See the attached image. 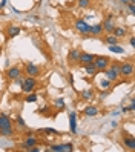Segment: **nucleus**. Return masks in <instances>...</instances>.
Listing matches in <instances>:
<instances>
[{"instance_id":"obj_4","label":"nucleus","mask_w":135,"mask_h":152,"mask_svg":"<svg viewBox=\"0 0 135 152\" xmlns=\"http://www.w3.org/2000/svg\"><path fill=\"white\" fill-rule=\"evenodd\" d=\"M25 74L29 75V77H40L42 74V68L39 65L32 63V61H28V63H25Z\"/></svg>"},{"instance_id":"obj_12","label":"nucleus","mask_w":135,"mask_h":152,"mask_svg":"<svg viewBox=\"0 0 135 152\" xmlns=\"http://www.w3.org/2000/svg\"><path fill=\"white\" fill-rule=\"evenodd\" d=\"M103 32V25L101 23H95V25H91V31H89V37H100Z\"/></svg>"},{"instance_id":"obj_14","label":"nucleus","mask_w":135,"mask_h":152,"mask_svg":"<svg viewBox=\"0 0 135 152\" xmlns=\"http://www.w3.org/2000/svg\"><path fill=\"white\" fill-rule=\"evenodd\" d=\"M78 56H80V51L75 48V49H71L69 54H68V61L71 66H74L75 63H78Z\"/></svg>"},{"instance_id":"obj_34","label":"nucleus","mask_w":135,"mask_h":152,"mask_svg":"<svg viewBox=\"0 0 135 152\" xmlns=\"http://www.w3.org/2000/svg\"><path fill=\"white\" fill-rule=\"evenodd\" d=\"M120 2H121V3H124V5H128V3H129V0H120Z\"/></svg>"},{"instance_id":"obj_3","label":"nucleus","mask_w":135,"mask_h":152,"mask_svg":"<svg viewBox=\"0 0 135 152\" xmlns=\"http://www.w3.org/2000/svg\"><path fill=\"white\" fill-rule=\"evenodd\" d=\"M74 26H75V29H77L80 34H82V37H88V35H89V31H91V25H89L86 20L77 19L75 23H74Z\"/></svg>"},{"instance_id":"obj_22","label":"nucleus","mask_w":135,"mask_h":152,"mask_svg":"<svg viewBox=\"0 0 135 152\" xmlns=\"http://www.w3.org/2000/svg\"><path fill=\"white\" fill-rule=\"evenodd\" d=\"M12 135H14V129L12 128L0 129V137H12Z\"/></svg>"},{"instance_id":"obj_1","label":"nucleus","mask_w":135,"mask_h":152,"mask_svg":"<svg viewBox=\"0 0 135 152\" xmlns=\"http://www.w3.org/2000/svg\"><path fill=\"white\" fill-rule=\"evenodd\" d=\"M111 61H112V58L107 57V56H95L92 63H94V66L98 69V72H103V71L111 65Z\"/></svg>"},{"instance_id":"obj_6","label":"nucleus","mask_w":135,"mask_h":152,"mask_svg":"<svg viewBox=\"0 0 135 152\" xmlns=\"http://www.w3.org/2000/svg\"><path fill=\"white\" fill-rule=\"evenodd\" d=\"M39 145H40V141H39V138L35 137V135H26L25 141H22L19 146H20L22 149H25V151H29L31 148L39 146Z\"/></svg>"},{"instance_id":"obj_21","label":"nucleus","mask_w":135,"mask_h":152,"mask_svg":"<svg viewBox=\"0 0 135 152\" xmlns=\"http://www.w3.org/2000/svg\"><path fill=\"white\" fill-rule=\"evenodd\" d=\"M109 51L115 54H124V48H121L120 45H109Z\"/></svg>"},{"instance_id":"obj_7","label":"nucleus","mask_w":135,"mask_h":152,"mask_svg":"<svg viewBox=\"0 0 135 152\" xmlns=\"http://www.w3.org/2000/svg\"><path fill=\"white\" fill-rule=\"evenodd\" d=\"M49 151H54V152H71V151H74V145H72V143H58V145H51Z\"/></svg>"},{"instance_id":"obj_32","label":"nucleus","mask_w":135,"mask_h":152,"mask_svg":"<svg viewBox=\"0 0 135 152\" xmlns=\"http://www.w3.org/2000/svg\"><path fill=\"white\" fill-rule=\"evenodd\" d=\"M69 83L74 85V77H72V74H69Z\"/></svg>"},{"instance_id":"obj_18","label":"nucleus","mask_w":135,"mask_h":152,"mask_svg":"<svg viewBox=\"0 0 135 152\" xmlns=\"http://www.w3.org/2000/svg\"><path fill=\"white\" fill-rule=\"evenodd\" d=\"M69 124H71V132L77 134V115H75V112L69 114Z\"/></svg>"},{"instance_id":"obj_27","label":"nucleus","mask_w":135,"mask_h":152,"mask_svg":"<svg viewBox=\"0 0 135 152\" xmlns=\"http://www.w3.org/2000/svg\"><path fill=\"white\" fill-rule=\"evenodd\" d=\"M111 83H112L111 80H107V78H106V80H103V82H100V88L104 89V91H107V89L111 88Z\"/></svg>"},{"instance_id":"obj_24","label":"nucleus","mask_w":135,"mask_h":152,"mask_svg":"<svg viewBox=\"0 0 135 152\" xmlns=\"http://www.w3.org/2000/svg\"><path fill=\"white\" fill-rule=\"evenodd\" d=\"M42 132H46L45 135H61V134L55 129H51V128H45V129H40Z\"/></svg>"},{"instance_id":"obj_30","label":"nucleus","mask_w":135,"mask_h":152,"mask_svg":"<svg viewBox=\"0 0 135 152\" xmlns=\"http://www.w3.org/2000/svg\"><path fill=\"white\" fill-rule=\"evenodd\" d=\"M126 6L129 8V14H131V15H134V14H135V3H128Z\"/></svg>"},{"instance_id":"obj_2","label":"nucleus","mask_w":135,"mask_h":152,"mask_svg":"<svg viewBox=\"0 0 135 152\" xmlns=\"http://www.w3.org/2000/svg\"><path fill=\"white\" fill-rule=\"evenodd\" d=\"M37 86H39L37 78H35V77L26 75V77L23 78V82H22V91H23L25 94H29V92H32Z\"/></svg>"},{"instance_id":"obj_23","label":"nucleus","mask_w":135,"mask_h":152,"mask_svg":"<svg viewBox=\"0 0 135 152\" xmlns=\"http://www.w3.org/2000/svg\"><path fill=\"white\" fill-rule=\"evenodd\" d=\"M92 97H94V92L91 91V89H85V91L82 92V98H83V100H91Z\"/></svg>"},{"instance_id":"obj_8","label":"nucleus","mask_w":135,"mask_h":152,"mask_svg":"<svg viewBox=\"0 0 135 152\" xmlns=\"http://www.w3.org/2000/svg\"><path fill=\"white\" fill-rule=\"evenodd\" d=\"M123 146L129 151H135V138L126 131H123Z\"/></svg>"},{"instance_id":"obj_13","label":"nucleus","mask_w":135,"mask_h":152,"mask_svg":"<svg viewBox=\"0 0 135 152\" xmlns=\"http://www.w3.org/2000/svg\"><path fill=\"white\" fill-rule=\"evenodd\" d=\"M6 128H12V120L9 115L2 114L0 115V129H6Z\"/></svg>"},{"instance_id":"obj_16","label":"nucleus","mask_w":135,"mask_h":152,"mask_svg":"<svg viewBox=\"0 0 135 152\" xmlns=\"http://www.w3.org/2000/svg\"><path fill=\"white\" fill-rule=\"evenodd\" d=\"M20 34V26H14V25H9L6 28V35L9 39H14V37H17V35Z\"/></svg>"},{"instance_id":"obj_11","label":"nucleus","mask_w":135,"mask_h":152,"mask_svg":"<svg viewBox=\"0 0 135 152\" xmlns=\"http://www.w3.org/2000/svg\"><path fill=\"white\" fill-rule=\"evenodd\" d=\"M22 74H23V72H22V69H20L19 66H12V68H9V69L6 71V77L9 78V80H15V78H19Z\"/></svg>"},{"instance_id":"obj_9","label":"nucleus","mask_w":135,"mask_h":152,"mask_svg":"<svg viewBox=\"0 0 135 152\" xmlns=\"http://www.w3.org/2000/svg\"><path fill=\"white\" fill-rule=\"evenodd\" d=\"M101 25H103V32H106V34H112V31H114V28H115V23H114V15H106V19L101 22Z\"/></svg>"},{"instance_id":"obj_33","label":"nucleus","mask_w":135,"mask_h":152,"mask_svg":"<svg viewBox=\"0 0 135 152\" xmlns=\"http://www.w3.org/2000/svg\"><path fill=\"white\" fill-rule=\"evenodd\" d=\"M6 5V0H2V3H0V8H3Z\"/></svg>"},{"instance_id":"obj_26","label":"nucleus","mask_w":135,"mask_h":152,"mask_svg":"<svg viewBox=\"0 0 135 152\" xmlns=\"http://www.w3.org/2000/svg\"><path fill=\"white\" fill-rule=\"evenodd\" d=\"M15 123H17V126H19L20 129H26V123L25 120L20 117V115H17V118H15Z\"/></svg>"},{"instance_id":"obj_29","label":"nucleus","mask_w":135,"mask_h":152,"mask_svg":"<svg viewBox=\"0 0 135 152\" xmlns=\"http://www.w3.org/2000/svg\"><path fill=\"white\" fill-rule=\"evenodd\" d=\"M55 104L58 106V109H65V100H63V98H57Z\"/></svg>"},{"instance_id":"obj_28","label":"nucleus","mask_w":135,"mask_h":152,"mask_svg":"<svg viewBox=\"0 0 135 152\" xmlns=\"http://www.w3.org/2000/svg\"><path fill=\"white\" fill-rule=\"evenodd\" d=\"M91 5V0H78V6L80 8H88Z\"/></svg>"},{"instance_id":"obj_17","label":"nucleus","mask_w":135,"mask_h":152,"mask_svg":"<svg viewBox=\"0 0 135 152\" xmlns=\"http://www.w3.org/2000/svg\"><path fill=\"white\" fill-rule=\"evenodd\" d=\"M85 72H86L89 77H95V75L98 74V69L94 66V63H88V65H85Z\"/></svg>"},{"instance_id":"obj_10","label":"nucleus","mask_w":135,"mask_h":152,"mask_svg":"<svg viewBox=\"0 0 135 152\" xmlns=\"http://www.w3.org/2000/svg\"><path fill=\"white\" fill-rule=\"evenodd\" d=\"M94 54H89V52H80V56H78V63L82 65V66H85V65H88V63H92L94 61Z\"/></svg>"},{"instance_id":"obj_5","label":"nucleus","mask_w":135,"mask_h":152,"mask_svg":"<svg viewBox=\"0 0 135 152\" xmlns=\"http://www.w3.org/2000/svg\"><path fill=\"white\" fill-rule=\"evenodd\" d=\"M118 74H120V77H124V78L132 77V74H134L132 61H124V63H121L120 68H118Z\"/></svg>"},{"instance_id":"obj_31","label":"nucleus","mask_w":135,"mask_h":152,"mask_svg":"<svg viewBox=\"0 0 135 152\" xmlns=\"http://www.w3.org/2000/svg\"><path fill=\"white\" fill-rule=\"evenodd\" d=\"M129 43H131V46H132V48H135V37H134V35L129 39Z\"/></svg>"},{"instance_id":"obj_20","label":"nucleus","mask_w":135,"mask_h":152,"mask_svg":"<svg viewBox=\"0 0 135 152\" xmlns=\"http://www.w3.org/2000/svg\"><path fill=\"white\" fill-rule=\"evenodd\" d=\"M104 42H106L107 45H118L120 39H117L114 34H107V35H104Z\"/></svg>"},{"instance_id":"obj_15","label":"nucleus","mask_w":135,"mask_h":152,"mask_svg":"<svg viewBox=\"0 0 135 152\" xmlns=\"http://www.w3.org/2000/svg\"><path fill=\"white\" fill-rule=\"evenodd\" d=\"M112 34L117 39H124L126 35H128V28H126V26H115Z\"/></svg>"},{"instance_id":"obj_25","label":"nucleus","mask_w":135,"mask_h":152,"mask_svg":"<svg viewBox=\"0 0 135 152\" xmlns=\"http://www.w3.org/2000/svg\"><path fill=\"white\" fill-rule=\"evenodd\" d=\"M25 100H26V103H34V102H37V100H39V95H37V94H34V92H29L28 97H26Z\"/></svg>"},{"instance_id":"obj_19","label":"nucleus","mask_w":135,"mask_h":152,"mask_svg":"<svg viewBox=\"0 0 135 152\" xmlns=\"http://www.w3.org/2000/svg\"><path fill=\"white\" fill-rule=\"evenodd\" d=\"M83 114L88 115V117H95V115L98 114V109L95 108V106H86V108L83 109Z\"/></svg>"}]
</instances>
